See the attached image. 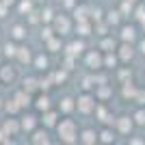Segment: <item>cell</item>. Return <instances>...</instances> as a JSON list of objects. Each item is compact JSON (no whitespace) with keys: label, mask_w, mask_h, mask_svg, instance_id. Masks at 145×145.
I'll list each match as a JSON object with an SVG mask.
<instances>
[{"label":"cell","mask_w":145,"mask_h":145,"mask_svg":"<svg viewBox=\"0 0 145 145\" xmlns=\"http://www.w3.org/2000/svg\"><path fill=\"white\" fill-rule=\"evenodd\" d=\"M132 2H134V0H132Z\"/></svg>","instance_id":"obj_47"},{"label":"cell","mask_w":145,"mask_h":145,"mask_svg":"<svg viewBox=\"0 0 145 145\" xmlns=\"http://www.w3.org/2000/svg\"><path fill=\"white\" fill-rule=\"evenodd\" d=\"M104 65H106V67H115V65H117V56H113V54L108 52V54H106V59H104Z\"/></svg>","instance_id":"obj_30"},{"label":"cell","mask_w":145,"mask_h":145,"mask_svg":"<svg viewBox=\"0 0 145 145\" xmlns=\"http://www.w3.org/2000/svg\"><path fill=\"white\" fill-rule=\"evenodd\" d=\"M134 37H137V30H134V26H123L121 28V39L128 43H132L134 41Z\"/></svg>","instance_id":"obj_6"},{"label":"cell","mask_w":145,"mask_h":145,"mask_svg":"<svg viewBox=\"0 0 145 145\" xmlns=\"http://www.w3.org/2000/svg\"><path fill=\"white\" fill-rule=\"evenodd\" d=\"M35 117L33 115H28V117H24V119H22V128H24V130H33V128H35Z\"/></svg>","instance_id":"obj_20"},{"label":"cell","mask_w":145,"mask_h":145,"mask_svg":"<svg viewBox=\"0 0 145 145\" xmlns=\"http://www.w3.org/2000/svg\"><path fill=\"white\" fill-rule=\"evenodd\" d=\"M39 87H41V82H37L35 78H26V80H24V91H28V93L37 91Z\"/></svg>","instance_id":"obj_11"},{"label":"cell","mask_w":145,"mask_h":145,"mask_svg":"<svg viewBox=\"0 0 145 145\" xmlns=\"http://www.w3.org/2000/svg\"><path fill=\"white\" fill-rule=\"evenodd\" d=\"M89 24H87V22H80V24H78V33H80V35H82V37H85V35H89Z\"/></svg>","instance_id":"obj_31"},{"label":"cell","mask_w":145,"mask_h":145,"mask_svg":"<svg viewBox=\"0 0 145 145\" xmlns=\"http://www.w3.org/2000/svg\"><path fill=\"white\" fill-rule=\"evenodd\" d=\"M2 2H5V5H13V0H2Z\"/></svg>","instance_id":"obj_43"},{"label":"cell","mask_w":145,"mask_h":145,"mask_svg":"<svg viewBox=\"0 0 145 145\" xmlns=\"http://www.w3.org/2000/svg\"><path fill=\"white\" fill-rule=\"evenodd\" d=\"M18 54V48L13 46V43H7L5 46V56H15Z\"/></svg>","instance_id":"obj_28"},{"label":"cell","mask_w":145,"mask_h":145,"mask_svg":"<svg viewBox=\"0 0 145 145\" xmlns=\"http://www.w3.org/2000/svg\"><path fill=\"white\" fill-rule=\"evenodd\" d=\"M5 108H7V113H11V115H13V113H18V110H20V104H18V100H15V97H13V100H9Z\"/></svg>","instance_id":"obj_21"},{"label":"cell","mask_w":145,"mask_h":145,"mask_svg":"<svg viewBox=\"0 0 145 145\" xmlns=\"http://www.w3.org/2000/svg\"><path fill=\"white\" fill-rule=\"evenodd\" d=\"M87 63H89L91 69H100V67H102V56H100V52H91V54L87 56Z\"/></svg>","instance_id":"obj_5"},{"label":"cell","mask_w":145,"mask_h":145,"mask_svg":"<svg viewBox=\"0 0 145 145\" xmlns=\"http://www.w3.org/2000/svg\"><path fill=\"white\" fill-rule=\"evenodd\" d=\"M41 20H46V22H48V20H52V11H50V9H46V13H41Z\"/></svg>","instance_id":"obj_37"},{"label":"cell","mask_w":145,"mask_h":145,"mask_svg":"<svg viewBox=\"0 0 145 145\" xmlns=\"http://www.w3.org/2000/svg\"><path fill=\"white\" fill-rule=\"evenodd\" d=\"M18 59L22 61V63H30V52H28V48H18Z\"/></svg>","instance_id":"obj_17"},{"label":"cell","mask_w":145,"mask_h":145,"mask_svg":"<svg viewBox=\"0 0 145 145\" xmlns=\"http://www.w3.org/2000/svg\"><path fill=\"white\" fill-rule=\"evenodd\" d=\"M130 128H132V119H130V117H119V119H117V130H119V132H130Z\"/></svg>","instance_id":"obj_7"},{"label":"cell","mask_w":145,"mask_h":145,"mask_svg":"<svg viewBox=\"0 0 145 145\" xmlns=\"http://www.w3.org/2000/svg\"><path fill=\"white\" fill-rule=\"evenodd\" d=\"M56 130H59V139L63 143H76L78 141V134H76V123L72 119H63L61 123H56Z\"/></svg>","instance_id":"obj_1"},{"label":"cell","mask_w":145,"mask_h":145,"mask_svg":"<svg viewBox=\"0 0 145 145\" xmlns=\"http://www.w3.org/2000/svg\"><path fill=\"white\" fill-rule=\"evenodd\" d=\"M43 123H46V126H56V113H48V110H46V115H43Z\"/></svg>","instance_id":"obj_18"},{"label":"cell","mask_w":145,"mask_h":145,"mask_svg":"<svg viewBox=\"0 0 145 145\" xmlns=\"http://www.w3.org/2000/svg\"><path fill=\"white\" fill-rule=\"evenodd\" d=\"M132 54H134V52H132V46H130V43H123V46H121V48H119V59L121 61H123V63H126V61H130V59H132Z\"/></svg>","instance_id":"obj_8"},{"label":"cell","mask_w":145,"mask_h":145,"mask_svg":"<svg viewBox=\"0 0 145 145\" xmlns=\"http://www.w3.org/2000/svg\"><path fill=\"white\" fill-rule=\"evenodd\" d=\"M97 117H100V121H102V123H108V121H110L108 110L104 108V106H100V108H97Z\"/></svg>","instance_id":"obj_22"},{"label":"cell","mask_w":145,"mask_h":145,"mask_svg":"<svg viewBox=\"0 0 145 145\" xmlns=\"http://www.w3.org/2000/svg\"><path fill=\"white\" fill-rule=\"evenodd\" d=\"M67 76H65V72H59V74H54V82H63Z\"/></svg>","instance_id":"obj_34"},{"label":"cell","mask_w":145,"mask_h":145,"mask_svg":"<svg viewBox=\"0 0 145 145\" xmlns=\"http://www.w3.org/2000/svg\"><path fill=\"white\" fill-rule=\"evenodd\" d=\"M59 108L63 110V113H69V110L74 108V100H72V97H63L61 104H59Z\"/></svg>","instance_id":"obj_14"},{"label":"cell","mask_w":145,"mask_h":145,"mask_svg":"<svg viewBox=\"0 0 145 145\" xmlns=\"http://www.w3.org/2000/svg\"><path fill=\"white\" fill-rule=\"evenodd\" d=\"M35 108L46 113V110L50 108V97H48V95H39V97L35 100Z\"/></svg>","instance_id":"obj_9"},{"label":"cell","mask_w":145,"mask_h":145,"mask_svg":"<svg viewBox=\"0 0 145 145\" xmlns=\"http://www.w3.org/2000/svg\"><path fill=\"white\" fill-rule=\"evenodd\" d=\"M80 141H82V143H87V145L95 143V132H91V130H85V132H82V137H80Z\"/></svg>","instance_id":"obj_16"},{"label":"cell","mask_w":145,"mask_h":145,"mask_svg":"<svg viewBox=\"0 0 145 145\" xmlns=\"http://www.w3.org/2000/svg\"><path fill=\"white\" fill-rule=\"evenodd\" d=\"M41 37H43V39H46V41H48L50 37H52V28H43V33H41Z\"/></svg>","instance_id":"obj_36"},{"label":"cell","mask_w":145,"mask_h":145,"mask_svg":"<svg viewBox=\"0 0 145 145\" xmlns=\"http://www.w3.org/2000/svg\"><path fill=\"white\" fill-rule=\"evenodd\" d=\"M91 82H93V80H91V78H85V85H82V89H87V91H89L91 87H93V85H91Z\"/></svg>","instance_id":"obj_39"},{"label":"cell","mask_w":145,"mask_h":145,"mask_svg":"<svg viewBox=\"0 0 145 145\" xmlns=\"http://www.w3.org/2000/svg\"><path fill=\"white\" fill-rule=\"evenodd\" d=\"M5 13H7V5L2 2V5H0V18H5Z\"/></svg>","instance_id":"obj_40"},{"label":"cell","mask_w":145,"mask_h":145,"mask_svg":"<svg viewBox=\"0 0 145 145\" xmlns=\"http://www.w3.org/2000/svg\"><path fill=\"white\" fill-rule=\"evenodd\" d=\"M54 28H56V33H61V35L69 33V20H67L65 15H59V18H54Z\"/></svg>","instance_id":"obj_3"},{"label":"cell","mask_w":145,"mask_h":145,"mask_svg":"<svg viewBox=\"0 0 145 145\" xmlns=\"http://www.w3.org/2000/svg\"><path fill=\"white\" fill-rule=\"evenodd\" d=\"M141 22H143V28H145V18H143V20H141Z\"/></svg>","instance_id":"obj_45"},{"label":"cell","mask_w":145,"mask_h":145,"mask_svg":"<svg viewBox=\"0 0 145 145\" xmlns=\"http://www.w3.org/2000/svg\"><path fill=\"white\" fill-rule=\"evenodd\" d=\"M139 48H141V54H145V39L141 41V46H139Z\"/></svg>","instance_id":"obj_42"},{"label":"cell","mask_w":145,"mask_h":145,"mask_svg":"<svg viewBox=\"0 0 145 145\" xmlns=\"http://www.w3.org/2000/svg\"><path fill=\"white\" fill-rule=\"evenodd\" d=\"M2 130H5L7 134H18V123H15V121L13 119H9V121H5V128H2Z\"/></svg>","instance_id":"obj_15"},{"label":"cell","mask_w":145,"mask_h":145,"mask_svg":"<svg viewBox=\"0 0 145 145\" xmlns=\"http://www.w3.org/2000/svg\"><path fill=\"white\" fill-rule=\"evenodd\" d=\"M123 95H126V97H134V95H137V89L130 87V82H126V87H123Z\"/></svg>","instance_id":"obj_29"},{"label":"cell","mask_w":145,"mask_h":145,"mask_svg":"<svg viewBox=\"0 0 145 145\" xmlns=\"http://www.w3.org/2000/svg\"><path fill=\"white\" fill-rule=\"evenodd\" d=\"M15 100H18V104H20V106H26V104L30 102L28 91H22V93H18V95H15Z\"/></svg>","instance_id":"obj_19"},{"label":"cell","mask_w":145,"mask_h":145,"mask_svg":"<svg viewBox=\"0 0 145 145\" xmlns=\"http://www.w3.org/2000/svg\"><path fill=\"white\" fill-rule=\"evenodd\" d=\"M100 48H102L104 52H113V50H115V41H113V39H104Z\"/></svg>","instance_id":"obj_24"},{"label":"cell","mask_w":145,"mask_h":145,"mask_svg":"<svg viewBox=\"0 0 145 145\" xmlns=\"http://www.w3.org/2000/svg\"><path fill=\"white\" fill-rule=\"evenodd\" d=\"M0 80H2V82H7V85H9V82H13V80H15V69H13V67H9V65H5L2 69H0Z\"/></svg>","instance_id":"obj_4"},{"label":"cell","mask_w":145,"mask_h":145,"mask_svg":"<svg viewBox=\"0 0 145 145\" xmlns=\"http://www.w3.org/2000/svg\"><path fill=\"white\" fill-rule=\"evenodd\" d=\"M82 48H85V46H82V41H74V43H69V46H67V52H69L72 56H76V54H80V52H82Z\"/></svg>","instance_id":"obj_12"},{"label":"cell","mask_w":145,"mask_h":145,"mask_svg":"<svg viewBox=\"0 0 145 145\" xmlns=\"http://www.w3.org/2000/svg\"><path fill=\"white\" fill-rule=\"evenodd\" d=\"M119 15H121L119 11H110L108 13V22L110 24H117V22H119Z\"/></svg>","instance_id":"obj_32"},{"label":"cell","mask_w":145,"mask_h":145,"mask_svg":"<svg viewBox=\"0 0 145 145\" xmlns=\"http://www.w3.org/2000/svg\"><path fill=\"white\" fill-rule=\"evenodd\" d=\"M33 143H48V134H46V130H37L35 134H33Z\"/></svg>","instance_id":"obj_13"},{"label":"cell","mask_w":145,"mask_h":145,"mask_svg":"<svg viewBox=\"0 0 145 145\" xmlns=\"http://www.w3.org/2000/svg\"><path fill=\"white\" fill-rule=\"evenodd\" d=\"M108 93H110V91H108V89H106V87H104V89H102V91H100V97H106V95H108Z\"/></svg>","instance_id":"obj_41"},{"label":"cell","mask_w":145,"mask_h":145,"mask_svg":"<svg viewBox=\"0 0 145 145\" xmlns=\"http://www.w3.org/2000/svg\"><path fill=\"white\" fill-rule=\"evenodd\" d=\"M11 35H13V39H24L26 33H24V28H22V26H13Z\"/></svg>","instance_id":"obj_23"},{"label":"cell","mask_w":145,"mask_h":145,"mask_svg":"<svg viewBox=\"0 0 145 145\" xmlns=\"http://www.w3.org/2000/svg\"><path fill=\"white\" fill-rule=\"evenodd\" d=\"M35 65H37V69H46V67H48V59H46V56H37Z\"/></svg>","instance_id":"obj_27"},{"label":"cell","mask_w":145,"mask_h":145,"mask_svg":"<svg viewBox=\"0 0 145 145\" xmlns=\"http://www.w3.org/2000/svg\"><path fill=\"white\" fill-rule=\"evenodd\" d=\"M134 123H139V126H145V110H137L134 113Z\"/></svg>","instance_id":"obj_26"},{"label":"cell","mask_w":145,"mask_h":145,"mask_svg":"<svg viewBox=\"0 0 145 145\" xmlns=\"http://www.w3.org/2000/svg\"><path fill=\"white\" fill-rule=\"evenodd\" d=\"M100 137H102V141H104V143H110V141L115 139V137H113V132H108V130H104V132L100 134Z\"/></svg>","instance_id":"obj_33"},{"label":"cell","mask_w":145,"mask_h":145,"mask_svg":"<svg viewBox=\"0 0 145 145\" xmlns=\"http://www.w3.org/2000/svg\"><path fill=\"white\" fill-rule=\"evenodd\" d=\"M2 137H5V134H2V132H0V143H5V141H7V139H2Z\"/></svg>","instance_id":"obj_44"},{"label":"cell","mask_w":145,"mask_h":145,"mask_svg":"<svg viewBox=\"0 0 145 145\" xmlns=\"http://www.w3.org/2000/svg\"><path fill=\"white\" fill-rule=\"evenodd\" d=\"M137 102L139 104H145V93L141 91V93H137Z\"/></svg>","instance_id":"obj_38"},{"label":"cell","mask_w":145,"mask_h":145,"mask_svg":"<svg viewBox=\"0 0 145 145\" xmlns=\"http://www.w3.org/2000/svg\"><path fill=\"white\" fill-rule=\"evenodd\" d=\"M59 48H61V41L54 39V37H50V39H48V50H50V52H56Z\"/></svg>","instance_id":"obj_25"},{"label":"cell","mask_w":145,"mask_h":145,"mask_svg":"<svg viewBox=\"0 0 145 145\" xmlns=\"http://www.w3.org/2000/svg\"><path fill=\"white\" fill-rule=\"evenodd\" d=\"M20 9H22V11H30V2H28V0H24V2H20Z\"/></svg>","instance_id":"obj_35"},{"label":"cell","mask_w":145,"mask_h":145,"mask_svg":"<svg viewBox=\"0 0 145 145\" xmlns=\"http://www.w3.org/2000/svg\"><path fill=\"white\" fill-rule=\"evenodd\" d=\"M35 2H43V0H35Z\"/></svg>","instance_id":"obj_46"},{"label":"cell","mask_w":145,"mask_h":145,"mask_svg":"<svg viewBox=\"0 0 145 145\" xmlns=\"http://www.w3.org/2000/svg\"><path fill=\"white\" fill-rule=\"evenodd\" d=\"M74 15H76V20H78V22H85V20H87V15H89V7H85V5L76 7Z\"/></svg>","instance_id":"obj_10"},{"label":"cell","mask_w":145,"mask_h":145,"mask_svg":"<svg viewBox=\"0 0 145 145\" xmlns=\"http://www.w3.org/2000/svg\"><path fill=\"white\" fill-rule=\"evenodd\" d=\"M93 108H95V102H93V97H91V95H82V97H78V110H80V113L89 115Z\"/></svg>","instance_id":"obj_2"}]
</instances>
